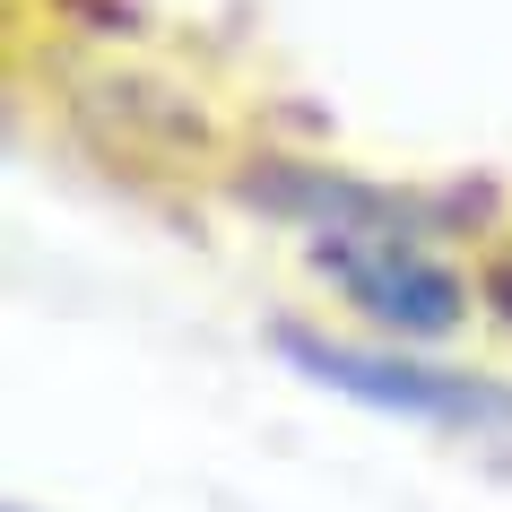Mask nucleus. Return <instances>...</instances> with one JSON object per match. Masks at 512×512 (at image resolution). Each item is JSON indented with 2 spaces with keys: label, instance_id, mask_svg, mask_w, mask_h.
<instances>
[{
  "label": "nucleus",
  "instance_id": "f257e3e1",
  "mask_svg": "<svg viewBox=\"0 0 512 512\" xmlns=\"http://www.w3.org/2000/svg\"><path fill=\"white\" fill-rule=\"evenodd\" d=\"M270 348L296 374L348 391L356 408H382V417H408V426H443V434H512V382H495V374L426 365V356H400V348H348V339L304 330V322H270Z\"/></svg>",
  "mask_w": 512,
  "mask_h": 512
},
{
  "label": "nucleus",
  "instance_id": "f03ea898",
  "mask_svg": "<svg viewBox=\"0 0 512 512\" xmlns=\"http://www.w3.org/2000/svg\"><path fill=\"white\" fill-rule=\"evenodd\" d=\"M313 261L339 278V296L365 313L374 330L391 339H443L460 330L469 296H460V278L443 261H426L417 243H313Z\"/></svg>",
  "mask_w": 512,
  "mask_h": 512
},
{
  "label": "nucleus",
  "instance_id": "7ed1b4c3",
  "mask_svg": "<svg viewBox=\"0 0 512 512\" xmlns=\"http://www.w3.org/2000/svg\"><path fill=\"white\" fill-rule=\"evenodd\" d=\"M495 296H504V313H512V261H504V270H495Z\"/></svg>",
  "mask_w": 512,
  "mask_h": 512
}]
</instances>
